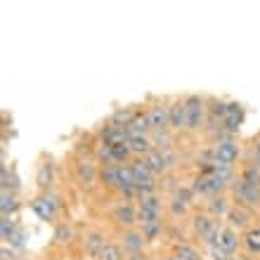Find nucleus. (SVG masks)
Returning a JSON list of instances; mask_svg holds the SVG:
<instances>
[{
  "label": "nucleus",
  "mask_w": 260,
  "mask_h": 260,
  "mask_svg": "<svg viewBox=\"0 0 260 260\" xmlns=\"http://www.w3.org/2000/svg\"><path fill=\"white\" fill-rule=\"evenodd\" d=\"M31 211L45 222H52L57 211H59V197L55 192H41L31 201Z\"/></svg>",
  "instance_id": "obj_1"
},
{
  "label": "nucleus",
  "mask_w": 260,
  "mask_h": 260,
  "mask_svg": "<svg viewBox=\"0 0 260 260\" xmlns=\"http://www.w3.org/2000/svg\"><path fill=\"white\" fill-rule=\"evenodd\" d=\"M185 109H187V128L189 130H199L204 125V114H206V100L199 95H189L185 97Z\"/></svg>",
  "instance_id": "obj_2"
},
{
  "label": "nucleus",
  "mask_w": 260,
  "mask_h": 260,
  "mask_svg": "<svg viewBox=\"0 0 260 260\" xmlns=\"http://www.w3.org/2000/svg\"><path fill=\"white\" fill-rule=\"evenodd\" d=\"M109 246V241L102 232H85L83 234V253L90 260H100L104 253V248Z\"/></svg>",
  "instance_id": "obj_3"
},
{
  "label": "nucleus",
  "mask_w": 260,
  "mask_h": 260,
  "mask_svg": "<svg viewBox=\"0 0 260 260\" xmlns=\"http://www.w3.org/2000/svg\"><path fill=\"white\" fill-rule=\"evenodd\" d=\"M232 192L241 206H260V187L248 185V182L237 178L232 182Z\"/></svg>",
  "instance_id": "obj_4"
},
{
  "label": "nucleus",
  "mask_w": 260,
  "mask_h": 260,
  "mask_svg": "<svg viewBox=\"0 0 260 260\" xmlns=\"http://www.w3.org/2000/svg\"><path fill=\"white\" fill-rule=\"evenodd\" d=\"M213 151H215L218 166H234V161L239 158V144L234 140H222V142L213 144Z\"/></svg>",
  "instance_id": "obj_5"
},
{
  "label": "nucleus",
  "mask_w": 260,
  "mask_h": 260,
  "mask_svg": "<svg viewBox=\"0 0 260 260\" xmlns=\"http://www.w3.org/2000/svg\"><path fill=\"white\" fill-rule=\"evenodd\" d=\"M144 244H147V239H144L142 232H137V230H125L123 237H121V248H123L125 255L144 253Z\"/></svg>",
  "instance_id": "obj_6"
},
{
  "label": "nucleus",
  "mask_w": 260,
  "mask_h": 260,
  "mask_svg": "<svg viewBox=\"0 0 260 260\" xmlns=\"http://www.w3.org/2000/svg\"><path fill=\"white\" fill-rule=\"evenodd\" d=\"M168 125L171 130L187 128V109H185V100H173L168 104Z\"/></svg>",
  "instance_id": "obj_7"
},
{
  "label": "nucleus",
  "mask_w": 260,
  "mask_h": 260,
  "mask_svg": "<svg viewBox=\"0 0 260 260\" xmlns=\"http://www.w3.org/2000/svg\"><path fill=\"white\" fill-rule=\"evenodd\" d=\"M111 218L116 220L118 225H123L125 230H133V225L137 222V211L133 208V204L123 201V204L114 206V211H111Z\"/></svg>",
  "instance_id": "obj_8"
},
{
  "label": "nucleus",
  "mask_w": 260,
  "mask_h": 260,
  "mask_svg": "<svg viewBox=\"0 0 260 260\" xmlns=\"http://www.w3.org/2000/svg\"><path fill=\"white\" fill-rule=\"evenodd\" d=\"M244 116H246L244 107L237 102H230V109H227V116H225V121H222V128H225L230 135H234V133L241 128V123H244Z\"/></svg>",
  "instance_id": "obj_9"
},
{
  "label": "nucleus",
  "mask_w": 260,
  "mask_h": 260,
  "mask_svg": "<svg viewBox=\"0 0 260 260\" xmlns=\"http://www.w3.org/2000/svg\"><path fill=\"white\" fill-rule=\"evenodd\" d=\"M241 241H244V239L239 237V232H237L234 227H222V232H220V239H218V246L222 248L227 255H234Z\"/></svg>",
  "instance_id": "obj_10"
},
{
  "label": "nucleus",
  "mask_w": 260,
  "mask_h": 260,
  "mask_svg": "<svg viewBox=\"0 0 260 260\" xmlns=\"http://www.w3.org/2000/svg\"><path fill=\"white\" fill-rule=\"evenodd\" d=\"M227 222H230V227H234L237 232L244 230V227L251 230V211H248L246 206H234V208H230V213H227Z\"/></svg>",
  "instance_id": "obj_11"
},
{
  "label": "nucleus",
  "mask_w": 260,
  "mask_h": 260,
  "mask_svg": "<svg viewBox=\"0 0 260 260\" xmlns=\"http://www.w3.org/2000/svg\"><path fill=\"white\" fill-rule=\"evenodd\" d=\"M147 111H149L151 130H171V125H168V107L164 102H156Z\"/></svg>",
  "instance_id": "obj_12"
},
{
  "label": "nucleus",
  "mask_w": 260,
  "mask_h": 260,
  "mask_svg": "<svg viewBox=\"0 0 260 260\" xmlns=\"http://www.w3.org/2000/svg\"><path fill=\"white\" fill-rule=\"evenodd\" d=\"M130 135H151V121L149 111H137L133 123L128 125V137Z\"/></svg>",
  "instance_id": "obj_13"
},
{
  "label": "nucleus",
  "mask_w": 260,
  "mask_h": 260,
  "mask_svg": "<svg viewBox=\"0 0 260 260\" xmlns=\"http://www.w3.org/2000/svg\"><path fill=\"white\" fill-rule=\"evenodd\" d=\"M128 149L133 151V156L142 158V156H147L154 147H151L149 135H130L128 137Z\"/></svg>",
  "instance_id": "obj_14"
},
{
  "label": "nucleus",
  "mask_w": 260,
  "mask_h": 260,
  "mask_svg": "<svg viewBox=\"0 0 260 260\" xmlns=\"http://www.w3.org/2000/svg\"><path fill=\"white\" fill-rule=\"evenodd\" d=\"M52 178H55V173H52V164L48 161H43L38 166V171H36V185L41 192H50V187H52Z\"/></svg>",
  "instance_id": "obj_15"
},
{
  "label": "nucleus",
  "mask_w": 260,
  "mask_h": 260,
  "mask_svg": "<svg viewBox=\"0 0 260 260\" xmlns=\"http://www.w3.org/2000/svg\"><path fill=\"white\" fill-rule=\"evenodd\" d=\"M213 225H215V220L211 215H206V213H197L192 218V232L197 234L199 239H206L208 234H211Z\"/></svg>",
  "instance_id": "obj_16"
},
{
  "label": "nucleus",
  "mask_w": 260,
  "mask_h": 260,
  "mask_svg": "<svg viewBox=\"0 0 260 260\" xmlns=\"http://www.w3.org/2000/svg\"><path fill=\"white\" fill-rule=\"evenodd\" d=\"M76 175H78V182H83V185H92V182H95V178H97L95 161H90V158L78 161V166H76Z\"/></svg>",
  "instance_id": "obj_17"
},
{
  "label": "nucleus",
  "mask_w": 260,
  "mask_h": 260,
  "mask_svg": "<svg viewBox=\"0 0 260 260\" xmlns=\"http://www.w3.org/2000/svg\"><path fill=\"white\" fill-rule=\"evenodd\" d=\"M173 260H204V255H201V251L197 246L182 241V244L173 248Z\"/></svg>",
  "instance_id": "obj_18"
},
{
  "label": "nucleus",
  "mask_w": 260,
  "mask_h": 260,
  "mask_svg": "<svg viewBox=\"0 0 260 260\" xmlns=\"http://www.w3.org/2000/svg\"><path fill=\"white\" fill-rule=\"evenodd\" d=\"M144 158V164L149 166V171L154 173V175H161V173L168 171V166H166V158H164V151H158V149H151Z\"/></svg>",
  "instance_id": "obj_19"
},
{
  "label": "nucleus",
  "mask_w": 260,
  "mask_h": 260,
  "mask_svg": "<svg viewBox=\"0 0 260 260\" xmlns=\"http://www.w3.org/2000/svg\"><path fill=\"white\" fill-rule=\"evenodd\" d=\"M227 213H230V204H227V199L222 197V194L211 197V201H208V215H211L213 220H220L222 215H227Z\"/></svg>",
  "instance_id": "obj_20"
},
{
  "label": "nucleus",
  "mask_w": 260,
  "mask_h": 260,
  "mask_svg": "<svg viewBox=\"0 0 260 260\" xmlns=\"http://www.w3.org/2000/svg\"><path fill=\"white\" fill-rule=\"evenodd\" d=\"M151 147L158 151H166V149H171V142H173V135H171V130H151Z\"/></svg>",
  "instance_id": "obj_21"
},
{
  "label": "nucleus",
  "mask_w": 260,
  "mask_h": 260,
  "mask_svg": "<svg viewBox=\"0 0 260 260\" xmlns=\"http://www.w3.org/2000/svg\"><path fill=\"white\" fill-rule=\"evenodd\" d=\"M130 168H133V175H135V185L137 182H144V180H154V173L149 171V166L144 164V158H135L130 164Z\"/></svg>",
  "instance_id": "obj_22"
},
{
  "label": "nucleus",
  "mask_w": 260,
  "mask_h": 260,
  "mask_svg": "<svg viewBox=\"0 0 260 260\" xmlns=\"http://www.w3.org/2000/svg\"><path fill=\"white\" fill-rule=\"evenodd\" d=\"M244 246L251 255H258L260 253V227H251L244 237Z\"/></svg>",
  "instance_id": "obj_23"
},
{
  "label": "nucleus",
  "mask_w": 260,
  "mask_h": 260,
  "mask_svg": "<svg viewBox=\"0 0 260 260\" xmlns=\"http://www.w3.org/2000/svg\"><path fill=\"white\" fill-rule=\"evenodd\" d=\"M133 156V151L128 149V144H111V164L125 166Z\"/></svg>",
  "instance_id": "obj_24"
},
{
  "label": "nucleus",
  "mask_w": 260,
  "mask_h": 260,
  "mask_svg": "<svg viewBox=\"0 0 260 260\" xmlns=\"http://www.w3.org/2000/svg\"><path fill=\"white\" fill-rule=\"evenodd\" d=\"M208 111H211V121H225L227 109H230V102H222V100H208Z\"/></svg>",
  "instance_id": "obj_25"
},
{
  "label": "nucleus",
  "mask_w": 260,
  "mask_h": 260,
  "mask_svg": "<svg viewBox=\"0 0 260 260\" xmlns=\"http://www.w3.org/2000/svg\"><path fill=\"white\" fill-rule=\"evenodd\" d=\"M239 180H244V182H248V185L260 187V168L253 164V161H251V164H246L244 168H241Z\"/></svg>",
  "instance_id": "obj_26"
},
{
  "label": "nucleus",
  "mask_w": 260,
  "mask_h": 260,
  "mask_svg": "<svg viewBox=\"0 0 260 260\" xmlns=\"http://www.w3.org/2000/svg\"><path fill=\"white\" fill-rule=\"evenodd\" d=\"M100 180H102L107 187H118V166L107 164L102 171H100Z\"/></svg>",
  "instance_id": "obj_27"
},
{
  "label": "nucleus",
  "mask_w": 260,
  "mask_h": 260,
  "mask_svg": "<svg viewBox=\"0 0 260 260\" xmlns=\"http://www.w3.org/2000/svg\"><path fill=\"white\" fill-rule=\"evenodd\" d=\"M52 237H55L57 244H71V239H74V227L69 225V222H57Z\"/></svg>",
  "instance_id": "obj_28"
},
{
  "label": "nucleus",
  "mask_w": 260,
  "mask_h": 260,
  "mask_svg": "<svg viewBox=\"0 0 260 260\" xmlns=\"http://www.w3.org/2000/svg\"><path fill=\"white\" fill-rule=\"evenodd\" d=\"M135 114H137L135 109H128V107H125V109L114 111L109 121H111V123H116V125H123V128H128V125L133 123V118H135Z\"/></svg>",
  "instance_id": "obj_29"
},
{
  "label": "nucleus",
  "mask_w": 260,
  "mask_h": 260,
  "mask_svg": "<svg viewBox=\"0 0 260 260\" xmlns=\"http://www.w3.org/2000/svg\"><path fill=\"white\" fill-rule=\"evenodd\" d=\"M19 227L14 225L12 215H3V220H0V237H3V241L5 244H10V239L14 237V232H17Z\"/></svg>",
  "instance_id": "obj_30"
},
{
  "label": "nucleus",
  "mask_w": 260,
  "mask_h": 260,
  "mask_svg": "<svg viewBox=\"0 0 260 260\" xmlns=\"http://www.w3.org/2000/svg\"><path fill=\"white\" fill-rule=\"evenodd\" d=\"M17 208H19L17 194L14 192H3V201H0V211H3V215H12Z\"/></svg>",
  "instance_id": "obj_31"
},
{
  "label": "nucleus",
  "mask_w": 260,
  "mask_h": 260,
  "mask_svg": "<svg viewBox=\"0 0 260 260\" xmlns=\"http://www.w3.org/2000/svg\"><path fill=\"white\" fill-rule=\"evenodd\" d=\"M137 201H140L137 208H144V211H161V199L156 197V192L154 194H142Z\"/></svg>",
  "instance_id": "obj_32"
},
{
  "label": "nucleus",
  "mask_w": 260,
  "mask_h": 260,
  "mask_svg": "<svg viewBox=\"0 0 260 260\" xmlns=\"http://www.w3.org/2000/svg\"><path fill=\"white\" fill-rule=\"evenodd\" d=\"M192 192L194 194H211V178H208V175H201V173H199L197 178H194V182L192 185Z\"/></svg>",
  "instance_id": "obj_33"
},
{
  "label": "nucleus",
  "mask_w": 260,
  "mask_h": 260,
  "mask_svg": "<svg viewBox=\"0 0 260 260\" xmlns=\"http://www.w3.org/2000/svg\"><path fill=\"white\" fill-rule=\"evenodd\" d=\"M142 237L147 241H156L158 237H161V232H164V222H151V225H142Z\"/></svg>",
  "instance_id": "obj_34"
},
{
  "label": "nucleus",
  "mask_w": 260,
  "mask_h": 260,
  "mask_svg": "<svg viewBox=\"0 0 260 260\" xmlns=\"http://www.w3.org/2000/svg\"><path fill=\"white\" fill-rule=\"evenodd\" d=\"M100 260H125L121 244H109V246L104 248V253H102V258Z\"/></svg>",
  "instance_id": "obj_35"
},
{
  "label": "nucleus",
  "mask_w": 260,
  "mask_h": 260,
  "mask_svg": "<svg viewBox=\"0 0 260 260\" xmlns=\"http://www.w3.org/2000/svg\"><path fill=\"white\" fill-rule=\"evenodd\" d=\"M95 156H97V161L100 164H111V144H107V142H100L97 144V149H95Z\"/></svg>",
  "instance_id": "obj_36"
},
{
  "label": "nucleus",
  "mask_w": 260,
  "mask_h": 260,
  "mask_svg": "<svg viewBox=\"0 0 260 260\" xmlns=\"http://www.w3.org/2000/svg\"><path fill=\"white\" fill-rule=\"evenodd\" d=\"M173 197L178 199V201H182L185 206H189L194 201V192L192 187H175V192H173Z\"/></svg>",
  "instance_id": "obj_37"
},
{
  "label": "nucleus",
  "mask_w": 260,
  "mask_h": 260,
  "mask_svg": "<svg viewBox=\"0 0 260 260\" xmlns=\"http://www.w3.org/2000/svg\"><path fill=\"white\" fill-rule=\"evenodd\" d=\"M26 239H28V232L24 230V227H19V230L14 232V237L10 239V246L12 248H24L26 246Z\"/></svg>",
  "instance_id": "obj_38"
},
{
  "label": "nucleus",
  "mask_w": 260,
  "mask_h": 260,
  "mask_svg": "<svg viewBox=\"0 0 260 260\" xmlns=\"http://www.w3.org/2000/svg\"><path fill=\"white\" fill-rule=\"evenodd\" d=\"M168 206H171L173 218H182V215H185V213H187V208H189V206H185V204H182V201H178V199H175V197L171 199V204H168Z\"/></svg>",
  "instance_id": "obj_39"
},
{
  "label": "nucleus",
  "mask_w": 260,
  "mask_h": 260,
  "mask_svg": "<svg viewBox=\"0 0 260 260\" xmlns=\"http://www.w3.org/2000/svg\"><path fill=\"white\" fill-rule=\"evenodd\" d=\"M253 164L260 168V140L253 144Z\"/></svg>",
  "instance_id": "obj_40"
},
{
  "label": "nucleus",
  "mask_w": 260,
  "mask_h": 260,
  "mask_svg": "<svg viewBox=\"0 0 260 260\" xmlns=\"http://www.w3.org/2000/svg\"><path fill=\"white\" fill-rule=\"evenodd\" d=\"M125 260H149L144 253H135V255H125Z\"/></svg>",
  "instance_id": "obj_41"
},
{
  "label": "nucleus",
  "mask_w": 260,
  "mask_h": 260,
  "mask_svg": "<svg viewBox=\"0 0 260 260\" xmlns=\"http://www.w3.org/2000/svg\"><path fill=\"white\" fill-rule=\"evenodd\" d=\"M227 260H246V255H237V253H234V255H230Z\"/></svg>",
  "instance_id": "obj_42"
}]
</instances>
